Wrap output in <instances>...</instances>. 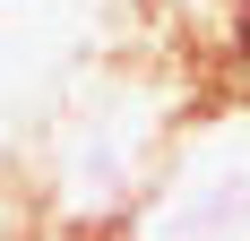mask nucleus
I'll list each match as a JSON object with an SVG mask.
<instances>
[{
	"label": "nucleus",
	"mask_w": 250,
	"mask_h": 241,
	"mask_svg": "<svg viewBox=\"0 0 250 241\" xmlns=\"http://www.w3.org/2000/svg\"><path fill=\"white\" fill-rule=\"evenodd\" d=\"M164 129H173V103L155 95V78H138V69L86 78L69 95V112L43 129L35 198L61 216V233H104L129 207V190L147 181Z\"/></svg>",
	"instance_id": "obj_1"
},
{
	"label": "nucleus",
	"mask_w": 250,
	"mask_h": 241,
	"mask_svg": "<svg viewBox=\"0 0 250 241\" xmlns=\"http://www.w3.org/2000/svg\"><path fill=\"white\" fill-rule=\"evenodd\" d=\"M112 241H250V95L181 112L147 181L104 224Z\"/></svg>",
	"instance_id": "obj_2"
},
{
	"label": "nucleus",
	"mask_w": 250,
	"mask_h": 241,
	"mask_svg": "<svg viewBox=\"0 0 250 241\" xmlns=\"http://www.w3.org/2000/svg\"><path fill=\"white\" fill-rule=\"evenodd\" d=\"M35 233V198H18V181L0 172V241H26Z\"/></svg>",
	"instance_id": "obj_3"
},
{
	"label": "nucleus",
	"mask_w": 250,
	"mask_h": 241,
	"mask_svg": "<svg viewBox=\"0 0 250 241\" xmlns=\"http://www.w3.org/2000/svg\"><path fill=\"white\" fill-rule=\"evenodd\" d=\"M0 9H18V0H0Z\"/></svg>",
	"instance_id": "obj_4"
}]
</instances>
